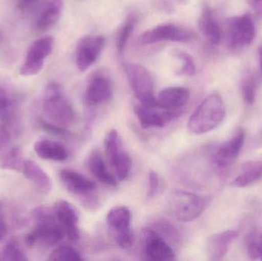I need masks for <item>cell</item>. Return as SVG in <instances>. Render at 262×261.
<instances>
[{
  "label": "cell",
  "mask_w": 262,
  "mask_h": 261,
  "mask_svg": "<svg viewBox=\"0 0 262 261\" xmlns=\"http://www.w3.org/2000/svg\"><path fill=\"white\" fill-rule=\"evenodd\" d=\"M226 114L223 98L217 92H212L194 110L188 121V129L195 135L209 133L221 125Z\"/></svg>",
  "instance_id": "6da1fadb"
},
{
  "label": "cell",
  "mask_w": 262,
  "mask_h": 261,
  "mask_svg": "<svg viewBox=\"0 0 262 261\" xmlns=\"http://www.w3.org/2000/svg\"><path fill=\"white\" fill-rule=\"evenodd\" d=\"M32 217L35 222V227L26 236V243L28 246L41 243L47 247H53L64 239L66 231L57 220L53 208L39 207L34 211Z\"/></svg>",
  "instance_id": "7a4b0ae2"
},
{
  "label": "cell",
  "mask_w": 262,
  "mask_h": 261,
  "mask_svg": "<svg viewBox=\"0 0 262 261\" xmlns=\"http://www.w3.org/2000/svg\"><path fill=\"white\" fill-rule=\"evenodd\" d=\"M42 110L47 121L57 125L66 128L75 122V110L58 83H50L46 87L42 98Z\"/></svg>",
  "instance_id": "3957f363"
},
{
  "label": "cell",
  "mask_w": 262,
  "mask_h": 261,
  "mask_svg": "<svg viewBox=\"0 0 262 261\" xmlns=\"http://www.w3.org/2000/svg\"><path fill=\"white\" fill-rule=\"evenodd\" d=\"M207 202L204 196L183 190H174L168 197L167 208L176 220L189 222L203 214Z\"/></svg>",
  "instance_id": "277c9868"
},
{
  "label": "cell",
  "mask_w": 262,
  "mask_h": 261,
  "mask_svg": "<svg viewBox=\"0 0 262 261\" xmlns=\"http://www.w3.org/2000/svg\"><path fill=\"white\" fill-rule=\"evenodd\" d=\"M223 30L227 48L232 52H239L252 44L256 32L250 14L228 18Z\"/></svg>",
  "instance_id": "5b68a950"
},
{
  "label": "cell",
  "mask_w": 262,
  "mask_h": 261,
  "mask_svg": "<svg viewBox=\"0 0 262 261\" xmlns=\"http://www.w3.org/2000/svg\"><path fill=\"white\" fill-rule=\"evenodd\" d=\"M125 70L131 89L140 104L146 107H157L154 79L149 70L137 64H126Z\"/></svg>",
  "instance_id": "8992f818"
},
{
  "label": "cell",
  "mask_w": 262,
  "mask_h": 261,
  "mask_svg": "<svg viewBox=\"0 0 262 261\" xmlns=\"http://www.w3.org/2000/svg\"><path fill=\"white\" fill-rule=\"evenodd\" d=\"M55 40L52 36H44L32 43L26 52L19 72L23 76L38 75L44 67L45 61L52 54Z\"/></svg>",
  "instance_id": "52a82bcc"
},
{
  "label": "cell",
  "mask_w": 262,
  "mask_h": 261,
  "mask_svg": "<svg viewBox=\"0 0 262 261\" xmlns=\"http://www.w3.org/2000/svg\"><path fill=\"white\" fill-rule=\"evenodd\" d=\"M246 136V130L238 128L229 139L215 147L211 153L212 164L221 170L230 167L241 153Z\"/></svg>",
  "instance_id": "ba28073f"
},
{
  "label": "cell",
  "mask_w": 262,
  "mask_h": 261,
  "mask_svg": "<svg viewBox=\"0 0 262 261\" xmlns=\"http://www.w3.org/2000/svg\"><path fill=\"white\" fill-rule=\"evenodd\" d=\"M194 38L195 34L192 31L177 25L167 23L156 26L142 34L140 41L144 44L164 41L187 43L192 41Z\"/></svg>",
  "instance_id": "9c48e42d"
},
{
  "label": "cell",
  "mask_w": 262,
  "mask_h": 261,
  "mask_svg": "<svg viewBox=\"0 0 262 261\" xmlns=\"http://www.w3.org/2000/svg\"><path fill=\"white\" fill-rule=\"evenodd\" d=\"M105 42V38L101 35H89L81 38L76 49L77 66L81 72H86L96 62Z\"/></svg>",
  "instance_id": "30bf717a"
},
{
  "label": "cell",
  "mask_w": 262,
  "mask_h": 261,
  "mask_svg": "<svg viewBox=\"0 0 262 261\" xmlns=\"http://www.w3.org/2000/svg\"><path fill=\"white\" fill-rule=\"evenodd\" d=\"M20 97L6 80L0 78V124L12 129L18 116Z\"/></svg>",
  "instance_id": "8fae6325"
},
{
  "label": "cell",
  "mask_w": 262,
  "mask_h": 261,
  "mask_svg": "<svg viewBox=\"0 0 262 261\" xmlns=\"http://www.w3.org/2000/svg\"><path fill=\"white\" fill-rule=\"evenodd\" d=\"M144 252L149 260L168 261L175 259L172 247L154 228H145L143 231Z\"/></svg>",
  "instance_id": "7c38bea8"
},
{
  "label": "cell",
  "mask_w": 262,
  "mask_h": 261,
  "mask_svg": "<svg viewBox=\"0 0 262 261\" xmlns=\"http://www.w3.org/2000/svg\"><path fill=\"white\" fill-rule=\"evenodd\" d=\"M136 116L143 128H162L179 115L177 110H164L138 104L134 107Z\"/></svg>",
  "instance_id": "4fadbf2b"
},
{
  "label": "cell",
  "mask_w": 262,
  "mask_h": 261,
  "mask_svg": "<svg viewBox=\"0 0 262 261\" xmlns=\"http://www.w3.org/2000/svg\"><path fill=\"white\" fill-rule=\"evenodd\" d=\"M60 179L66 189L75 196L84 198L88 205H91L94 202L92 199V192L95 189V183L89 180L87 178L72 170H61L59 173Z\"/></svg>",
  "instance_id": "5bb4252c"
},
{
  "label": "cell",
  "mask_w": 262,
  "mask_h": 261,
  "mask_svg": "<svg viewBox=\"0 0 262 261\" xmlns=\"http://www.w3.org/2000/svg\"><path fill=\"white\" fill-rule=\"evenodd\" d=\"M55 216L60 225L63 227L66 234L72 242H78L80 239L78 228L79 214L76 208L67 201L61 200L56 202L54 207Z\"/></svg>",
  "instance_id": "9a60e30c"
},
{
  "label": "cell",
  "mask_w": 262,
  "mask_h": 261,
  "mask_svg": "<svg viewBox=\"0 0 262 261\" xmlns=\"http://www.w3.org/2000/svg\"><path fill=\"white\" fill-rule=\"evenodd\" d=\"M112 96V81L103 74H95L88 84L85 101L91 107L107 102Z\"/></svg>",
  "instance_id": "2e32d148"
},
{
  "label": "cell",
  "mask_w": 262,
  "mask_h": 261,
  "mask_svg": "<svg viewBox=\"0 0 262 261\" xmlns=\"http://www.w3.org/2000/svg\"><path fill=\"white\" fill-rule=\"evenodd\" d=\"M199 26L202 34L210 44L217 45L223 38V30L219 24L215 14L208 3H203L199 18Z\"/></svg>",
  "instance_id": "e0dca14e"
},
{
  "label": "cell",
  "mask_w": 262,
  "mask_h": 261,
  "mask_svg": "<svg viewBox=\"0 0 262 261\" xmlns=\"http://www.w3.org/2000/svg\"><path fill=\"white\" fill-rule=\"evenodd\" d=\"M238 236V232L236 230H227L210 236L207 243V254L209 260H223Z\"/></svg>",
  "instance_id": "ac0fdd59"
},
{
  "label": "cell",
  "mask_w": 262,
  "mask_h": 261,
  "mask_svg": "<svg viewBox=\"0 0 262 261\" xmlns=\"http://www.w3.org/2000/svg\"><path fill=\"white\" fill-rule=\"evenodd\" d=\"M189 98L190 93L186 87H166L157 96V107L164 110H177L186 106Z\"/></svg>",
  "instance_id": "d6986e66"
},
{
  "label": "cell",
  "mask_w": 262,
  "mask_h": 261,
  "mask_svg": "<svg viewBox=\"0 0 262 261\" xmlns=\"http://www.w3.org/2000/svg\"><path fill=\"white\" fill-rule=\"evenodd\" d=\"M63 10V0H44L35 21V27L45 32L53 27L59 20Z\"/></svg>",
  "instance_id": "ffe728a7"
},
{
  "label": "cell",
  "mask_w": 262,
  "mask_h": 261,
  "mask_svg": "<svg viewBox=\"0 0 262 261\" xmlns=\"http://www.w3.org/2000/svg\"><path fill=\"white\" fill-rule=\"evenodd\" d=\"M132 215L128 208L117 206L112 208L107 216V224L114 239L130 232Z\"/></svg>",
  "instance_id": "44dd1931"
},
{
  "label": "cell",
  "mask_w": 262,
  "mask_h": 261,
  "mask_svg": "<svg viewBox=\"0 0 262 261\" xmlns=\"http://www.w3.org/2000/svg\"><path fill=\"white\" fill-rule=\"evenodd\" d=\"M21 173L29 181L35 184L40 193L43 194L50 193L52 188V180L49 175L36 162L26 159Z\"/></svg>",
  "instance_id": "7402d4cb"
},
{
  "label": "cell",
  "mask_w": 262,
  "mask_h": 261,
  "mask_svg": "<svg viewBox=\"0 0 262 261\" xmlns=\"http://www.w3.org/2000/svg\"><path fill=\"white\" fill-rule=\"evenodd\" d=\"M34 150L38 157L46 160L62 162L69 157V153L64 146L50 139L37 141L34 145Z\"/></svg>",
  "instance_id": "603a6c76"
},
{
  "label": "cell",
  "mask_w": 262,
  "mask_h": 261,
  "mask_svg": "<svg viewBox=\"0 0 262 261\" xmlns=\"http://www.w3.org/2000/svg\"><path fill=\"white\" fill-rule=\"evenodd\" d=\"M262 180V159L250 161L243 165L241 173L232 181L231 185L236 188H246Z\"/></svg>",
  "instance_id": "cb8c5ba5"
},
{
  "label": "cell",
  "mask_w": 262,
  "mask_h": 261,
  "mask_svg": "<svg viewBox=\"0 0 262 261\" xmlns=\"http://www.w3.org/2000/svg\"><path fill=\"white\" fill-rule=\"evenodd\" d=\"M87 164L89 171L100 182L112 187L117 186L116 179L107 171L105 162L98 150H94L90 153Z\"/></svg>",
  "instance_id": "d4e9b609"
},
{
  "label": "cell",
  "mask_w": 262,
  "mask_h": 261,
  "mask_svg": "<svg viewBox=\"0 0 262 261\" xmlns=\"http://www.w3.org/2000/svg\"><path fill=\"white\" fill-rule=\"evenodd\" d=\"M245 242L249 258L262 260V230L252 228L246 234Z\"/></svg>",
  "instance_id": "484cf974"
},
{
  "label": "cell",
  "mask_w": 262,
  "mask_h": 261,
  "mask_svg": "<svg viewBox=\"0 0 262 261\" xmlns=\"http://www.w3.org/2000/svg\"><path fill=\"white\" fill-rule=\"evenodd\" d=\"M24 161L19 147H12L0 156V168L21 173Z\"/></svg>",
  "instance_id": "4316f807"
},
{
  "label": "cell",
  "mask_w": 262,
  "mask_h": 261,
  "mask_svg": "<svg viewBox=\"0 0 262 261\" xmlns=\"http://www.w3.org/2000/svg\"><path fill=\"white\" fill-rule=\"evenodd\" d=\"M137 23V16L132 14V15H128L125 21L120 27L116 38L117 49H118V53L120 55H124L127 41H128L130 35H132Z\"/></svg>",
  "instance_id": "83f0119b"
},
{
  "label": "cell",
  "mask_w": 262,
  "mask_h": 261,
  "mask_svg": "<svg viewBox=\"0 0 262 261\" xmlns=\"http://www.w3.org/2000/svg\"><path fill=\"white\" fill-rule=\"evenodd\" d=\"M110 163L115 169L117 178L120 181L126 180L129 177L132 168V160L125 151L121 150Z\"/></svg>",
  "instance_id": "f1b7e54d"
},
{
  "label": "cell",
  "mask_w": 262,
  "mask_h": 261,
  "mask_svg": "<svg viewBox=\"0 0 262 261\" xmlns=\"http://www.w3.org/2000/svg\"><path fill=\"white\" fill-rule=\"evenodd\" d=\"M48 260L50 261H81L83 260L81 254L71 245H61L55 248Z\"/></svg>",
  "instance_id": "f546056e"
},
{
  "label": "cell",
  "mask_w": 262,
  "mask_h": 261,
  "mask_svg": "<svg viewBox=\"0 0 262 261\" xmlns=\"http://www.w3.org/2000/svg\"><path fill=\"white\" fill-rule=\"evenodd\" d=\"M257 83L256 78L252 74H248L243 78L242 82V96L243 101L248 105H252L256 99Z\"/></svg>",
  "instance_id": "4dcf8cb0"
},
{
  "label": "cell",
  "mask_w": 262,
  "mask_h": 261,
  "mask_svg": "<svg viewBox=\"0 0 262 261\" xmlns=\"http://www.w3.org/2000/svg\"><path fill=\"white\" fill-rule=\"evenodd\" d=\"M2 260L8 261L28 260L26 254L15 239H10L3 247L1 253Z\"/></svg>",
  "instance_id": "1f68e13d"
},
{
  "label": "cell",
  "mask_w": 262,
  "mask_h": 261,
  "mask_svg": "<svg viewBox=\"0 0 262 261\" xmlns=\"http://www.w3.org/2000/svg\"><path fill=\"white\" fill-rule=\"evenodd\" d=\"M104 148L110 162L122 150L120 143L119 135L116 130H112L106 135L104 139Z\"/></svg>",
  "instance_id": "d6a6232c"
},
{
  "label": "cell",
  "mask_w": 262,
  "mask_h": 261,
  "mask_svg": "<svg viewBox=\"0 0 262 261\" xmlns=\"http://www.w3.org/2000/svg\"><path fill=\"white\" fill-rule=\"evenodd\" d=\"M175 55L177 58L183 61V66L177 72V75L181 76H192L195 75L196 72V67H195L193 58L190 55L181 51H177L175 52Z\"/></svg>",
  "instance_id": "836d02e7"
},
{
  "label": "cell",
  "mask_w": 262,
  "mask_h": 261,
  "mask_svg": "<svg viewBox=\"0 0 262 261\" xmlns=\"http://www.w3.org/2000/svg\"><path fill=\"white\" fill-rule=\"evenodd\" d=\"M151 228H154L166 242L174 243L178 241V232L171 224L164 222H157Z\"/></svg>",
  "instance_id": "e575fe53"
},
{
  "label": "cell",
  "mask_w": 262,
  "mask_h": 261,
  "mask_svg": "<svg viewBox=\"0 0 262 261\" xmlns=\"http://www.w3.org/2000/svg\"><path fill=\"white\" fill-rule=\"evenodd\" d=\"M12 129L0 124V156L11 148Z\"/></svg>",
  "instance_id": "d590c367"
},
{
  "label": "cell",
  "mask_w": 262,
  "mask_h": 261,
  "mask_svg": "<svg viewBox=\"0 0 262 261\" xmlns=\"http://www.w3.org/2000/svg\"><path fill=\"white\" fill-rule=\"evenodd\" d=\"M38 124H39V127L43 130L52 133V134L58 135V136H66L69 133V130L66 127L57 125L50 121H48L47 120L40 119Z\"/></svg>",
  "instance_id": "8d00e7d4"
},
{
  "label": "cell",
  "mask_w": 262,
  "mask_h": 261,
  "mask_svg": "<svg viewBox=\"0 0 262 261\" xmlns=\"http://www.w3.org/2000/svg\"><path fill=\"white\" fill-rule=\"evenodd\" d=\"M160 188V176L157 172L150 170L148 175L147 197L154 198L158 193Z\"/></svg>",
  "instance_id": "74e56055"
},
{
  "label": "cell",
  "mask_w": 262,
  "mask_h": 261,
  "mask_svg": "<svg viewBox=\"0 0 262 261\" xmlns=\"http://www.w3.org/2000/svg\"><path fill=\"white\" fill-rule=\"evenodd\" d=\"M41 0H17L16 8L23 13H29L35 9Z\"/></svg>",
  "instance_id": "f35d334b"
},
{
  "label": "cell",
  "mask_w": 262,
  "mask_h": 261,
  "mask_svg": "<svg viewBox=\"0 0 262 261\" xmlns=\"http://www.w3.org/2000/svg\"><path fill=\"white\" fill-rule=\"evenodd\" d=\"M8 225L6 222V215H5L4 206L0 202V241L4 239L7 234Z\"/></svg>",
  "instance_id": "ab89813d"
},
{
  "label": "cell",
  "mask_w": 262,
  "mask_h": 261,
  "mask_svg": "<svg viewBox=\"0 0 262 261\" xmlns=\"http://www.w3.org/2000/svg\"><path fill=\"white\" fill-rule=\"evenodd\" d=\"M255 13L262 18V0H246Z\"/></svg>",
  "instance_id": "60d3db41"
},
{
  "label": "cell",
  "mask_w": 262,
  "mask_h": 261,
  "mask_svg": "<svg viewBox=\"0 0 262 261\" xmlns=\"http://www.w3.org/2000/svg\"><path fill=\"white\" fill-rule=\"evenodd\" d=\"M258 57H259L260 68H261L262 73V43L259 49H258Z\"/></svg>",
  "instance_id": "b9f144b4"
},
{
  "label": "cell",
  "mask_w": 262,
  "mask_h": 261,
  "mask_svg": "<svg viewBox=\"0 0 262 261\" xmlns=\"http://www.w3.org/2000/svg\"><path fill=\"white\" fill-rule=\"evenodd\" d=\"M1 38H2V35H1V32H0V41H1Z\"/></svg>",
  "instance_id": "7bdbcfd3"
},
{
  "label": "cell",
  "mask_w": 262,
  "mask_h": 261,
  "mask_svg": "<svg viewBox=\"0 0 262 261\" xmlns=\"http://www.w3.org/2000/svg\"><path fill=\"white\" fill-rule=\"evenodd\" d=\"M0 260H2V255H1V254H0Z\"/></svg>",
  "instance_id": "ee69618b"
},
{
  "label": "cell",
  "mask_w": 262,
  "mask_h": 261,
  "mask_svg": "<svg viewBox=\"0 0 262 261\" xmlns=\"http://www.w3.org/2000/svg\"><path fill=\"white\" fill-rule=\"evenodd\" d=\"M261 139H262V131H261Z\"/></svg>",
  "instance_id": "f6af8a7d"
}]
</instances>
